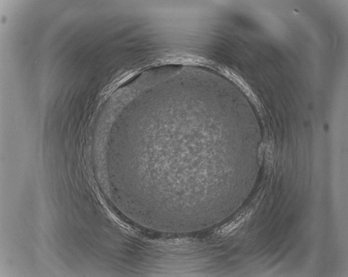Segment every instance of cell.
<instances>
[{
  "label": "cell",
  "mask_w": 348,
  "mask_h": 277,
  "mask_svg": "<svg viewBox=\"0 0 348 277\" xmlns=\"http://www.w3.org/2000/svg\"><path fill=\"white\" fill-rule=\"evenodd\" d=\"M252 210L248 209L238 214L235 218L230 223L225 225L221 228L219 232L222 235H226L236 229L246 219L248 218L251 214Z\"/></svg>",
  "instance_id": "6da1fadb"
}]
</instances>
